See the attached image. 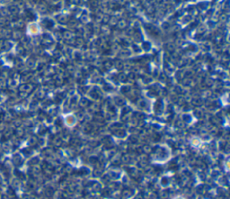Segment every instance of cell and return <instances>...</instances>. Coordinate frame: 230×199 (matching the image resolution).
Instances as JSON below:
<instances>
[{
	"label": "cell",
	"instance_id": "cell-1",
	"mask_svg": "<svg viewBox=\"0 0 230 199\" xmlns=\"http://www.w3.org/2000/svg\"><path fill=\"white\" fill-rule=\"evenodd\" d=\"M40 33V27L36 23H32L27 27V33L30 35H36Z\"/></svg>",
	"mask_w": 230,
	"mask_h": 199
},
{
	"label": "cell",
	"instance_id": "cell-2",
	"mask_svg": "<svg viewBox=\"0 0 230 199\" xmlns=\"http://www.w3.org/2000/svg\"><path fill=\"white\" fill-rule=\"evenodd\" d=\"M65 121H66L67 125H68V126H73L75 125V123H76V119H75V117L73 115H67L66 117Z\"/></svg>",
	"mask_w": 230,
	"mask_h": 199
},
{
	"label": "cell",
	"instance_id": "cell-3",
	"mask_svg": "<svg viewBox=\"0 0 230 199\" xmlns=\"http://www.w3.org/2000/svg\"><path fill=\"white\" fill-rule=\"evenodd\" d=\"M191 144L193 147H199L201 144V141L199 138H192L191 141Z\"/></svg>",
	"mask_w": 230,
	"mask_h": 199
},
{
	"label": "cell",
	"instance_id": "cell-4",
	"mask_svg": "<svg viewBox=\"0 0 230 199\" xmlns=\"http://www.w3.org/2000/svg\"><path fill=\"white\" fill-rule=\"evenodd\" d=\"M174 199H184V198H182V197H175Z\"/></svg>",
	"mask_w": 230,
	"mask_h": 199
}]
</instances>
